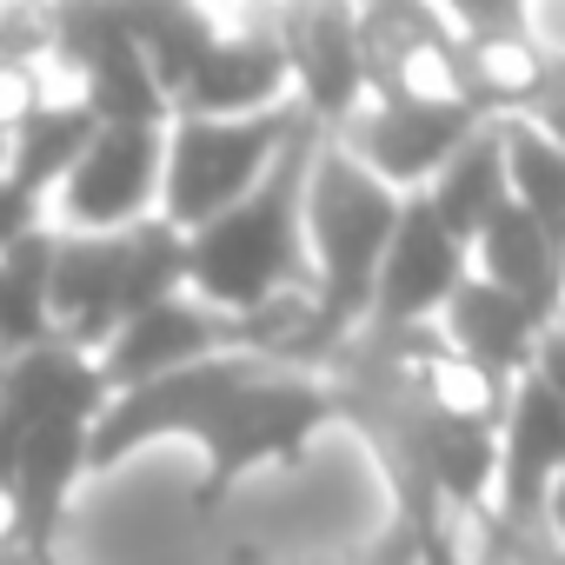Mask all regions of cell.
Returning a JSON list of instances; mask_svg holds the SVG:
<instances>
[{"label":"cell","mask_w":565,"mask_h":565,"mask_svg":"<svg viewBox=\"0 0 565 565\" xmlns=\"http://www.w3.org/2000/svg\"><path fill=\"white\" fill-rule=\"evenodd\" d=\"M333 419V399L320 386V373L279 366L259 353H206L167 380L107 393V406L87 419V472L127 459L147 439H200L206 452V479H200V505L213 512L246 472L259 466H294L300 446Z\"/></svg>","instance_id":"6da1fadb"},{"label":"cell","mask_w":565,"mask_h":565,"mask_svg":"<svg viewBox=\"0 0 565 565\" xmlns=\"http://www.w3.org/2000/svg\"><path fill=\"white\" fill-rule=\"evenodd\" d=\"M320 127H300L279 160L226 213L186 233V294L220 320H246L273 300L307 294V173Z\"/></svg>","instance_id":"7a4b0ae2"},{"label":"cell","mask_w":565,"mask_h":565,"mask_svg":"<svg viewBox=\"0 0 565 565\" xmlns=\"http://www.w3.org/2000/svg\"><path fill=\"white\" fill-rule=\"evenodd\" d=\"M186 294V233L134 220L120 233H54L47 259V327L74 353H100L134 313Z\"/></svg>","instance_id":"3957f363"},{"label":"cell","mask_w":565,"mask_h":565,"mask_svg":"<svg viewBox=\"0 0 565 565\" xmlns=\"http://www.w3.org/2000/svg\"><path fill=\"white\" fill-rule=\"evenodd\" d=\"M393 186H380L373 173H360L327 134L313 147V173H307V307H313V340H320V366L327 353L366 320L373 300V273L380 253L393 239L399 220Z\"/></svg>","instance_id":"277c9868"},{"label":"cell","mask_w":565,"mask_h":565,"mask_svg":"<svg viewBox=\"0 0 565 565\" xmlns=\"http://www.w3.org/2000/svg\"><path fill=\"white\" fill-rule=\"evenodd\" d=\"M300 127H313L300 114V100H279V107L239 114V120L173 114L167 120V153H160V206H153V220H167L173 233L206 226L246 186H259V173L279 160V147H287Z\"/></svg>","instance_id":"5b68a950"},{"label":"cell","mask_w":565,"mask_h":565,"mask_svg":"<svg viewBox=\"0 0 565 565\" xmlns=\"http://www.w3.org/2000/svg\"><path fill=\"white\" fill-rule=\"evenodd\" d=\"M486 114L472 100H413V94H366L327 140L360 167L373 173L380 186L393 193H419L446 160L452 147L479 127Z\"/></svg>","instance_id":"8992f818"},{"label":"cell","mask_w":565,"mask_h":565,"mask_svg":"<svg viewBox=\"0 0 565 565\" xmlns=\"http://www.w3.org/2000/svg\"><path fill=\"white\" fill-rule=\"evenodd\" d=\"M160 153H167V127H94L47 193L54 233H120L134 220H153Z\"/></svg>","instance_id":"52a82bcc"},{"label":"cell","mask_w":565,"mask_h":565,"mask_svg":"<svg viewBox=\"0 0 565 565\" xmlns=\"http://www.w3.org/2000/svg\"><path fill=\"white\" fill-rule=\"evenodd\" d=\"M558 472H565V399H558L552 366L539 360L532 373H519L505 386L499 459H492V519L505 532L552 519Z\"/></svg>","instance_id":"ba28073f"},{"label":"cell","mask_w":565,"mask_h":565,"mask_svg":"<svg viewBox=\"0 0 565 565\" xmlns=\"http://www.w3.org/2000/svg\"><path fill=\"white\" fill-rule=\"evenodd\" d=\"M466 279V246L433 220V206L419 193L399 200V220H393V239L380 253V273H373V300H366V320L360 327H380V333H399V327H433V313L446 307V294Z\"/></svg>","instance_id":"9c48e42d"},{"label":"cell","mask_w":565,"mask_h":565,"mask_svg":"<svg viewBox=\"0 0 565 565\" xmlns=\"http://www.w3.org/2000/svg\"><path fill=\"white\" fill-rule=\"evenodd\" d=\"M279 54H287V87H294L300 114L320 134H333L366 100L360 21L347 0H300V14L279 28Z\"/></svg>","instance_id":"30bf717a"},{"label":"cell","mask_w":565,"mask_h":565,"mask_svg":"<svg viewBox=\"0 0 565 565\" xmlns=\"http://www.w3.org/2000/svg\"><path fill=\"white\" fill-rule=\"evenodd\" d=\"M433 333H439V347L452 360H466V366L492 373L499 386H512L519 373H532L545 360L558 327L545 313H532L525 300H512V294H499V287H486V279L466 273L446 294V307L433 313Z\"/></svg>","instance_id":"8fae6325"},{"label":"cell","mask_w":565,"mask_h":565,"mask_svg":"<svg viewBox=\"0 0 565 565\" xmlns=\"http://www.w3.org/2000/svg\"><path fill=\"white\" fill-rule=\"evenodd\" d=\"M226 347H233V320H220L193 294H167L147 313H134L94 353V380H100V393H127V386L167 380V373H180V366H193L206 353H226Z\"/></svg>","instance_id":"7c38bea8"},{"label":"cell","mask_w":565,"mask_h":565,"mask_svg":"<svg viewBox=\"0 0 565 565\" xmlns=\"http://www.w3.org/2000/svg\"><path fill=\"white\" fill-rule=\"evenodd\" d=\"M279 100H294L279 41L273 34H233V28H213L206 47L193 54V67L173 87V114H213V120L266 114Z\"/></svg>","instance_id":"4fadbf2b"},{"label":"cell","mask_w":565,"mask_h":565,"mask_svg":"<svg viewBox=\"0 0 565 565\" xmlns=\"http://www.w3.org/2000/svg\"><path fill=\"white\" fill-rule=\"evenodd\" d=\"M466 273L486 287L525 300L532 313H545L558 327V294H565V239L545 233L539 220H525L519 206H499L472 239H466Z\"/></svg>","instance_id":"5bb4252c"},{"label":"cell","mask_w":565,"mask_h":565,"mask_svg":"<svg viewBox=\"0 0 565 565\" xmlns=\"http://www.w3.org/2000/svg\"><path fill=\"white\" fill-rule=\"evenodd\" d=\"M419 200L433 206V220H439L459 246L505 206V160H499V120H492V114L452 147V160L419 186Z\"/></svg>","instance_id":"9a60e30c"},{"label":"cell","mask_w":565,"mask_h":565,"mask_svg":"<svg viewBox=\"0 0 565 565\" xmlns=\"http://www.w3.org/2000/svg\"><path fill=\"white\" fill-rule=\"evenodd\" d=\"M499 160H505V206L539 220L565 239V147L539 120H499Z\"/></svg>","instance_id":"2e32d148"},{"label":"cell","mask_w":565,"mask_h":565,"mask_svg":"<svg viewBox=\"0 0 565 565\" xmlns=\"http://www.w3.org/2000/svg\"><path fill=\"white\" fill-rule=\"evenodd\" d=\"M206 14L233 34H273L279 41V28L300 14V0H206Z\"/></svg>","instance_id":"e0dca14e"},{"label":"cell","mask_w":565,"mask_h":565,"mask_svg":"<svg viewBox=\"0 0 565 565\" xmlns=\"http://www.w3.org/2000/svg\"><path fill=\"white\" fill-rule=\"evenodd\" d=\"M333 565H419V539L393 519V525H386L366 552H347V558H333Z\"/></svg>","instance_id":"ac0fdd59"},{"label":"cell","mask_w":565,"mask_h":565,"mask_svg":"<svg viewBox=\"0 0 565 565\" xmlns=\"http://www.w3.org/2000/svg\"><path fill=\"white\" fill-rule=\"evenodd\" d=\"M347 8H353V14H360V8H380V0H347Z\"/></svg>","instance_id":"d6986e66"},{"label":"cell","mask_w":565,"mask_h":565,"mask_svg":"<svg viewBox=\"0 0 565 565\" xmlns=\"http://www.w3.org/2000/svg\"><path fill=\"white\" fill-rule=\"evenodd\" d=\"M0 160H8V134H0Z\"/></svg>","instance_id":"ffe728a7"}]
</instances>
